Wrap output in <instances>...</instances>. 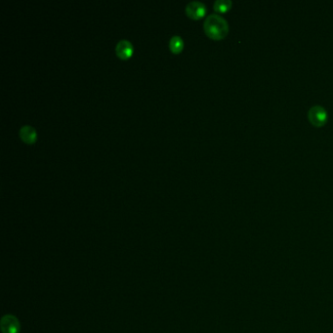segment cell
Instances as JSON below:
<instances>
[{
	"mask_svg": "<svg viewBox=\"0 0 333 333\" xmlns=\"http://www.w3.org/2000/svg\"><path fill=\"white\" fill-rule=\"evenodd\" d=\"M233 2L231 0H216L214 2V10L218 13H226L232 9Z\"/></svg>",
	"mask_w": 333,
	"mask_h": 333,
	"instance_id": "cell-8",
	"label": "cell"
},
{
	"mask_svg": "<svg viewBox=\"0 0 333 333\" xmlns=\"http://www.w3.org/2000/svg\"><path fill=\"white\" fill-rule=\"evenodd\" d=\"M116 53L120 59H128L133 53V45L127 39H121L116 46Z\"/></svg>",
	"mask_w": 333,
	"mask_h": 333,
	"instance_id": "cell-4",
	"label": "cell"
},
{
	"mask_svg": "<svg viewBox=\"0 0 333 333\" xmlns=\"http://www.w3.org/2000/svg\"><path fill=\"white\" fill-rule=\"evenodd\" d=\"M186 13L187 15L194 20H198L202 18L206 13V6L204 3L200 1H190L186 5Z\"/></svg>",
	"mask_w": 333,
	"mask_h": 333,
	"instance_id": "cell-3",
	"label": "cell"
},
{
	"mask_svg": "<svg viewBox=\"0 0 333 333\" xmlns=\"http://www.w3.org/2000/svg\"><path fill=\"white\" fill-rule=\"evenodd\" d=\"M203 28L208 37L213 40H222L229 33V24L222 16L218 14H210L206 17Z\"/></svg>",
	"mask_w": 333,
	"mask_h": 333,
	"instance_id": "cell-1",
	"label": "cell"
},
{
	"mask_svg": "<svg viewBox=\"0 0 333 333\" xmlns=\"http://www.w3.org/2000/svg\"><path fill=\"white\" fill-rule=\"evenodd\" d=\"M308 120L317 128L324 127L329 120V114L322 106H314L308 111Z\"/></svg>",
	"mask_w": 333,
	"mask_h": 333,
	"instance_id": "cell-2",
	"label": "cell"
},
{
	"mask_svg": "<svg viewBox=\"0 0 333 333\" xmlns=\"http://www.w3.org/2000/svg\"><path fill=\"white\" fill-rule=\"evenodd\" d=\"M184 42L181 36L174 35L169 40V48L173 53H179L183 50Z\"/></svg>",
	"mask_w": 333,
	"mask_h": 333,
	"instance_id": "cell-7",
	"label": "cell"
},
{
	"mask_svg": "<svg viewBox=\"0 0 333 333\" xmlns=\"http://www.w3.org/2000/svg\"><path fill=\"white\" fill-rule=\"evenodd\" d=\"M19 325L12 317H6L2 321V331L4 333H18Z\"/></svg>",
	"mask_w": 333,
	"mask_h": 333,
	"instance_id": "cell-6",
	"label": "cell"
},
{
	"mask_svg": "<svg viewBox=\"0 0 333 333\" xmlns=\"http://www.w3.org/2000/svg\"><path fill=\"white\" fill-rule=\"evenodd\" d=\"M19 133H20L21 139L23 141H24L25 143L32 144V143H34L36 141V137H37L36 131L30 125H24V126H22Z\"/></svg>",
	"mask_w": 333,
	"mask_h": 333,
	"instance_id": "cell-5",
	"label": "cell"
}]
</instances>
